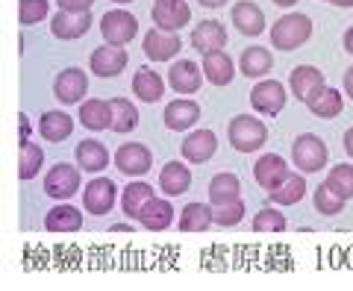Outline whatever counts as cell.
I'll list each match as a JSON object with an SVG mask.
<instances>
[{"label": "cell", "mask_w": 353, "mask_h": 291, "mask_svg": "<svg viewBox=\"0 0 353 291\" xmlns=\"http://www.w3.org/2000/svg\"><path fill=\"white\" fill-rule=\"evenodd\" d=\"M44 227L50 232H77L83 227V212L74 209V206H57L48 212V218H44Z\"/></svg>", "instance_id": "obj_30"}, {"label": "cell", "mask_w": 353, "mask_h": 291, "mask_svg": "<svg viewBox=\"0 0 353 291\" xmlns=\"http://www.w3.org/2000/svg\"><path fill=\"white\" fill-rule=\"evenodd\" d=\"M241 194V183L236 174H218L209 180V200H212V206H227V203H236Z\"/></svg>", "instance_id": "obj_21"}, {"label": "cell", "mask_w": 353, "mask_h": 291, "mask_svg": "<svg viewBox=\"0 0 353 291\" xmlns=\"http://www.w3.org/2000/svg\"><path fill=\"white\" fill-rule=\"evenodd\" d=\"M224 3H227V0H201V6H206V9H218Z\"/></svg>", "instance_id": "obj_47"}, {"label": "cell", "mask_w": 353, "mask_h": 291, "mask_svg": "<svg viewBox=\"0 0 353 291\" xmlns=\"http://www.w3.org/2000/svg\"><path fill=\"white\" fill-rule=\"evenodd\" d=\"M245 218V203L236 200V203H227V206H215L212 209V221L221 223V227H236V223Z\"/></svg>", "instance_id": "obj_41"}, {"label": "cell", "mask_w": 353, "mask_h": 291, "mask_svg": "<svg viewBox=\"0 0 353 291\" xmlns=\"http://www.w3.org/2000/svg\"><path fill=\"white\" fill-rule=\"evenodd\" d=\"M312 200H315V209L321 212V215H339V212L345 209V197L336 194L327 183H321V185L315 188V197Z\"/></svg>", "instance_id": "obj_37"}, {"label": "cell", "mask_w": 353, "mask_h": 291, "mask_svg": "<svg viewBox=\"0 0 353 291\" xmlns=\"http://www.w3.org/2000/svg\"><path fill=\"white\" fill-rule=\"evenodd\" d=\"M233 24L239 32H245V36H259L265 30V15L256 3H250V0H241V3L233 6Z\"/></svg>", "instance_id": "obj_20"}, {"label": "cell", "mask_w": 353, "mask_h": 291, "mask_svg": "<svg viewBox=\"0 0 353 291\" xmlns=\"http://www.w3.org/2000/svg\"><path fill=\"white\" fill-rule=\"evenodd\" d=\"M345 150H347V156H353V127L345 132Z\"/></svg>", "instance_id": "obj_44"}, {"label": "cell", "mask_w": 353, "mask_h": 291, "mask_svg": "<svg viewBox=\"0 0 353 291\" xmlns=\"http://www.w3.org/2000/svg\"><path fill=\"white\" fill-rule=\"evenodd\" d=\"M253 177H256V183L262 188L274 192V188L289 177V162H285L283 156H277V153H265V156H259V162L253 165Z\"/></svg>", "instance_id": "obj_12"}, {"label": "cell", "mask_w": 353, "mask_h": 291, "mask_svg": "<svg viewBox=\"0 0 353 291\" xmlns=\"http://www.w3.org/2000/svg\"><path fill=\"white\" fill-rule=\"evenodd\" d=\"M227 132H230L233 150H239V153H253L268 141V127H265L259 118H250V115H236L230 121Z\"/></svg>", "instance_id": "obj_1"}, {"label": "cell", "mask_w": 353, "mask_h": 291, "mask_svg": "<svg viewBox=\"0 0 353 291\" xmlns=\"http://www.w3.org/2000/svg\"><path fill=\"white\" fill-rule=\"evenodd\" d=\"M227 44V30L218 24V21H201L194 30H192V48L197 53H215Z\"/></svg>", "instance_id": "obj_18"}, {"label": "cell", "mask_w": 353, "mask_h": 291, "mask_svg": "<svg viewBox=\"0 0 353 291\" xmlns=\"http://www.w3.org/2000/svg\"><path fill=\"white\" fill-rule=\"evenodd\" d=\"M27 136H30V121L21 115V141H27Z\"/></svg>", "instance_id": "obj_45"}, {"label": "cell", "mask_w": 353, "mask_h": 291, "mask_svg": "<svg viewBox=\"0 0 353 291\" xmlns=\"http://www.w3.org/2000/svg\"><path fill=\"white\" fill-rule=\"evenodd\" d=\"M162 118H165V127L168 130L183 132V130H189V127H194L197 121H201V106H197L194 100L180 97V100H171V103L165 106Z\"/></svg>", "instance_id": "obj_14"}, {"label": "cell", "mask_w": 353, "mask_h": 291, "mask_svg": "<svg viewBox=\"0 0 353 291\" xmlns=\"http://www.w3.org/2000/svg\"><path fill=\"white\" fill-rule=\"evenodd\" d=\"M101 32H103L106 44L124 48V44H130L132 39H136L139 21H136V15L124 12V9H112V12H106V15L101 18Z\"/></svg>", "instance_id": "obj_4"}, {"label": "cell", "mask_w": 353, "mask_h": 291, "mask_svg": "<svg viewBox=\"0 0 353 291\" xmlns=\"http://www.w3.org/2000/svg\"><path fill=\"white\" fill-rule=\"evenodd\" d=\"M153 24L159 30H168V32H176L183 27H189L192 21V9L185 0H157L153 3Z\"/></svg>", "instance_id": "obj_5"}, {"label": "cell", "mask_w": 353, "mask_h": 291, "mask_svg": "<svg viewBox=\"0 0 353 291\" xmlns=\"http://www.w3.org/2000/svg\"><path fill=\"white\" fill-rule=\"evenodd\" d=\"M327 3H333V0H327Z\"/></svg>", "instance_id": "obj_52"}, {"label": "cell", "mask_w": 353, "mask_h": 291, "mask_svg": "<svg viewBox=\"0 0 353 291\" xmlns=\"http://www.w3.org/2000/svg\"><path fill=\"white\" fill-rule=\"evenodd\" d=\"M203 77H206L203 68H197L192 59H180V62L171 65V71H168V86L174 88L176 94H194L197 88H201Z\"/></svg>", "instance_id": "obj_11"}, {"label": "cell", "mask_w": 353, "mask_h": 291, "mask_svg": "<svg viewBox=\"0 0 353 291\" xmlns=\"http://www.w3.org/2000/svg\"><path fill=\"white\" fill-rule=\"evenodd\" d=\"M150 200H153V188L148 183H130L124 188V194H121V209L127 212V218L139 221V215L145 212Z\"/></svg>", "instance_id": "obj_26"}, {"label": "cell", "mask_w": 353, "mask_h": 291, "mask_svg": "<svg viewBox=\"0 0 353 291\" xmlns=\"http://www.w3.org/2000/svg\"><path fill=\"white\" fill-rule=\"evenodd\" d=\"M250 103H253V109L262 112V115H268V118L280 115L283 106H285V88H283V83H277V80H262L250 92Z\"/></svg>", "instance_id": "obj_7"}, {"label": "cell", "mask_w": 353, "mask_h": 291, "mask_svg": "<svg viewBox=\"0 0 353 291\" xmlns=\"http://www.w3.org/2000/svg\"><path fill=\"white\" fill-rule=\"evenodd\" d=\"M253 230L256 232H283L285 230V215L277 209H259L253 218Z\"/></svg>", "instance_id": "obj_39"}, {"label": "cell", "mask_w": 353, "mask_h": 291, "mask_svg": "<svg viewBox=\"0 0 353 291\" xmlns=\"http://www.w3.org/2000/svg\"><path fill=\"white\" fill-rule=\"evenodd\" d=\"M171 218H174V209H171L168 200H157V197H153L150 203L145 206V212L139 215V223H141L145 230L162 232V230L171 227Z\"/></svg>", "instance_id": "obj_29"}, {"label": "cell", "mask_w": 353, "mask_h": 291, "mask_svg": "<svg viewBox=\"0 0 353 291\" xmlns=\"http://www.w3.org/2000/svg\"><path fill=\"white\" fill-rule=\"evenodd\" d=\"M289 86H292V94H294V97H301L303 103H306V100L324 86V74L318 71L315 65H297V68L292 71Z\"/></svg>", "instance_id": "obj_19"}, {"label": "cell", "mask_w": 353, "mask_h": 291, "mask_svg": "<svg viewBox=\"0 0 353 291\" xmlns=\"http://www.w3.org/2000/svg\"><path fill=\"white\" fill-rule=\"evenodd\" d=\"M150 165H153V156L150 150L145 148V144H121L118 153H115V168L121 174H127V177H141V174H148L150 171Z\"/></svg>", "instance_id": "obj_8"}, {"label": "cell", "mask_w": 353, "mask_h": 291, "mask_svg": "<svg viewBox=\"0 0 353 291\" xmlns=\"http://www.w3.org/2000/svg\"><path fill=\"white\" fill-rule=\"evenodd\" d=\"M88 27H92V15L88 12H57L50 21V30H53V36L57 39H65V41H71V39H80L88 32Z\"/></svg>", "instance_id": "obj_16"}, {"label": "cell", "mask_w": 353, "mask_h": 291, "mask_svg": "<svg viewBox=\"0 0 353 291\" xmlns=\"http://www.w3.org/2000/svg\"><path fill=\"white\" fill-rule=\"evenodd\" d=\"M203 74L212 86H230L233 83V59L224 53V50H215V53H206L203 56Z\"/></svg>", "instance_id": "obj_22"}, {"label": "cell", "mask_w": 353, "mask_h": 291, "mask_svg": "<svg viewBox=\"0 0 353 291\" xmlns=\"http://www.w3.org/2000/svg\"><path fill=\"white\" fill-rule=\"evenodd\" d=\"M48 15V0H21V9H18V18L24 27H32Z\"/></svg>", "instance_id": "obj_40"}, {"label": "cell", "mask_w": 353, "mask_h": 291, "mask_svg": "<svg viewBox=\"0 0 353 291\" xmlns=\"http://www.w3.org/2000/svg\"><path fill=\"white\" fill-rule=\"evenodd\" d=\"M333 6H341V9H347V6H353V0H333Z\"/></svg>", "instance_id": "obj_49"}, {"label": "cell", "mask_w": 353, "mask_h": 291, "mask_svg": "<svg viewBox=\"0 0 353 291\" xmlns=\"http://www.w3.org/2000/svg\"><path fill=\"white\" fill-rule=\"evenodd\" d=\"M239 68L245 77L256 80V77H265L271 68H274V56L265 50V48H245L239 56Z\"/></svg>", "instance_id": "obj_25"}, {"label": "cell", "mask_w": 353, "mask_h": 291, "mask_svg": "<svg viewBox=\"0 0 353 291\" xmlns=\"http://www.w3.org/2000/svg\"><path fill=\"white\" fill-rule=\"evenodd\" d=\"M180 150H183V156H185L189 162L201 165V162H206V159H212V156H215L218 139H215L212 130H194L192 136L180 144Z\"/></svg>", "instance_id": "obj_17"}, {"label": "cell", "mask_w": 353, "mask_h": 291, "mask_svg": "<svg viewBox=\"0 0 353 291\" xmlns=\"http://www.w3.org/2000/svg\"><path fill=\"white\" fill-rule=\"evenodd\" d=\"M274 3H277V6H294L297 0H274Z\"/></svg>", "instance_id": "obj_50"}, {"label": "cell", "mask_w": 353, "mask_h": 291, "mask_svg": "<svg viewBox=\"0 0 353 291\" xmlns=\"http://www.w3.org/2000/svg\"><path fill=\"white\" fill-rule=\"evenodd\" d=\"M77 165L83 168V171H92V174H97V171H103V168L109 165V153H106V148L101 141H80L77 144Z\"/></svg>", "instance_id": "obj_31"}, {"label": "cell", "mask_w": 353, "mask_h": 291, "mask_svg": "<svg viewBox=\"0 0 353 291\" xmlns=\"http://www.w3.org/2000/svg\"><path fill=\"white\" fill-rule=\"evenodd\" d=\"M88 92V77L80 71V68H68L57 77V83H53V94H57L59 103H80L83 94Z\"/></svg>", "instance_id": "obj_13"}, {"label": "cell", "mask_w": 353, "mask_h": 291, "mask_svg": "<svg viewBox=\"0 0 353 291\" xmlns=\"http://www.w3.org/2000/svg\"><path fill=\"white\" fill-rule=\"evenodd\" d=\"M115 197H118L115 183L106 180V177H101V180H92L85 185L83 203H85V209L92 212V215H106V212L115 206Z\"/></svg>", "instance_id": "obj_10"}, {"label": "cell", "mask_w": 353, "mask_h": 291, "mask_svg": "<svg viewBox=\"0 0 353 291\" xmlns=\"http://www.w3.org/2000/svg\"><path fill=\"white\" fill-rule=\"evenodd\" d=\"M324 183L333 188L336 194H341L345 200H350V197H353V165H336Z\"/></svg>", "instance_id": "obj_38"}, {"label": "cell", "mask_w": 353, "mask_h": 291, "mask_svg": "<svg viewBox=\"0 0 353 291\" xmlns=\"http://www.w3.org/2000/svg\"><path fill=\"white\" fill-rule=\"evenodd\" d=\"M183 41L176 32H168V30H159L153 27L145 32V53L150 62H165V59H174L176 53H180Z\"/></svg>", "instance_id": "obj_9"}, {"label": "cell", "mask_w": 353, "mask_h": 291, "mask_svg": "<svg viewBox=\"0 0 353 291\" xmlns=\"http://www.w3.org/2000/svg\"><path fill=\"white\" fill-rule=\"evenodd\" d=\"M44 162V153L39 144L32 141H21V159H18V177L21 180H32L39 174V168Z\"/></svg>", "instance_id": "obj_36"}, {"label": "cell", "mask_w": 353, "mask_h": 291, "mask_svg": "<svg viewBox=\"0 0 353 291\" xmlns=\"http://www.w3.org/2000/svg\"><path fill=\"white\" fill-rule=\"evenodd\" d=\"M159 185H162V192L171 194V197L183 194L185 188L192 185V171L183 162H168L162 168V174H159Z\"/></svg>", "instance_id": "obj_27"}, {"label": "cell", "mask_w": 353, "mask_h": 291, "mask_svg": "<svg viewBox=\"0 0 353 291\" xmlns=\"http://www.w3.org/2000/svg\"><path fill=\"white\" fill-rule=\"evenodd\" d=\"M80 121L88 130H112V106L109 100H85L80 106Z\"/></svg>", "instance_id": "obj_24"}, {"label": "cell", "mask_w": 353, "mask_h": 291, "mask_svg": "<svg viewBox=\"0 0 353 291\" xmlns=\"http://www.w3.org/2000/svg\"><path fill=\"white\" fill-rule=\"evenodd\" d=\"M268 194H271V203H277V206H294V203H301L303 194H306V180H303V177H297V174H289Z\"/></svg>", "instance_id": "obj_33"}, {"label": "cell", "mask_w": 353, "mask_h": 291, "mask_svg": "<svg viewBox=\"0 0 353 291\" xmlns=\"http://www.w3.org/2000/svg\"><path fill=\"white\" fill-rule=\"evenodd\" d=\"M57 3L65 12H88L94 6V0H57Z\"/></svg>", "instance_id": "obj_42"}, {"label": "cell", "mask_w": 353, "mask_h": 291, "mask_svg": "<svg viewBox=\"0 0 353 291\" xmlns=\"http://www.w3.org/2000/svg\"><path fill=\"white\" fill-rule=\"evenodd\" d=\"M132 92H136L139 100H145V103H157V100L165 94V80L157 71L141 68L136 77H132Z\"/></svg>", "instance_id": "obj_28"}, {"label": "cell", "mask_w": 353, "mask_h": 291, "mask_svg": "<svg viewBox=\"0 0 353 291\" xmlns=\"http://www.w3.org/2000/svg\"><path fill=\"white\" fill-rule=\"evenodd\" d=\"M292 159H294V165L301 168L303 174H315V171H321V168L330 162V150H327V144L318 136L306 132V136H301L292 144Z\"/></svg>", "instance_id": "obj_3"}, {"label": "cell", "mask_w": 353, "mask_h": 291, "mask_svg": "<svg viewBox=\"0 0 353 291\" xmlns=\"http://www.w3.org/2000/svg\"><path fill=\"white\" fill-rule=\"evenodd\" d=\"M312 36V21L306 15H283L277 24L271 27V44L280 50H297L301 44Z\"/></svg>", "instance_id": "obj_2"}, {"label": "cell", "mask_w": 353, "mask_h": 291, "mask_svg": "<svg viewBox=\"0 0 353 291\" xmlns=\"http://www.w3.org/2000/svg\"><path fill=\"white\" fill-rule=\"evenodd\" d=\"M132 227H130V223H115V227H112V232H130Z\"/></svg>", "instance_id": "obj_48"}, {"label": "cell", "mask_w": 353, "mask_h": 291, "mask_svg": "<svg viewBox=\"0 0 353 291\" xmlns=\"http://www.w3.org/2000/svg\"><path fill=\"white\" fill-rule=\"evenodd\" d=\"M77 188H80V171H77L74 165L68 162H59L53 165L48 171V180H44V192L57 200H68L77 194Z\"/></svg>", "instance_id": "obj_6"}, {"label": "cell", "mask_w": 353, "mask_h": 291, "mask_svg": "<svg viewBox=\"0 0 353 291\" xmlns=\"http://www.w3.org/2000/svg\"><path fill=\"white\" fill-rule=\"evenodd\" d=\"M88 65H92V71L97 77H118L121 71L127 68V50L124 48H115V44H106V48H97L92 53V59H88Z\"/></svg>", "instance_id": "obj_15"}, {"label": "cell", "mask_w": 353, "mask_h": 291, "mask_svg": "<svg viewBox=\"0 0 353 291\" xmlns=\"http://www.w3.org/2000/svg\"><path fill=\"white\" fill-rule=\"evenodd\" d=\"M306 106L312 115L318 118H336L339 112H341V94L336 92V88H330V86H321L318 92L306 100Z\"/></svg>", "instance_id": "obj_32"}, {"label": "cell", "mask_w": 353, "mask_h": 291, "mask_svg": "<svg viewBox=\"0 0 353 291\" xmlns=\"http://www.w3.org/2000/svg\"><path fill=\"white\" fill-rule=\"evenodd\" d=\"M345 50H347V53L353 56V27H350V30L345 32Z\"/></svg>", "instance_id": "obj_46"}, {"label": "cell", "mask_w": 353, "mask_h": 291, "mask_svg": "<svg viewBox=\"0 0 353 291\" xmlns=\"http://www.w3.org/2000/svg\"><path fill=\"white\" fill-rule=\"evenodd\" d=\"M345 92H347V97L353 100V68L345 74Z\"/></svg>", "instance_id": "obj_43"}, {"label": "cell", "mask_w": 353, "mask_h": 291, "mask_svg": "<svg viewBox=\"0 0 353 291\" xmlns=\"http://www.w3.org/2000/svg\"><path fill=\"white\" fill-rule=\"evenodd\" d=\"M109 106H112V130L118 132V136L132 132L139 127V112L127 97H112L109 100Z\"/></svg>", "instance_id": "obj_34"}, {"label": "cell", "mask_w": 353, "mask_h": 291, "mask_svg": "<svg viewBox=\"0 0 353 291\" xmlns=\"http://www.w3.org/2000/svg\"><path fill=\"white\" fill-rule=\"evenodd\" d=\"M212 209L203 206V203H189L183 209V218H180V230L183 232H206L212 227Z\"/></svg>", "instance_id": "obj_35"}, {"label": "cell", "mask_w": 353, "mask_h": 291, "mask_svg": "<svg viewBox=\"0 0 353 291\" xmlns=\"http://www.w3.org/2000/svg\"><path fill=\"white\" fill-rule=\"evenodd\" d=\"M115 3H132V0H115Z\"/></svg>", "instance_id": "obj_51"}, {"label": "cell", "mask_w": 353, "mask_h": 291, "mask_svg": "<svg viewBox=\"0 0 353 291\" xmlns=\"http://www.w3.org/2000/svg\"><path fill=\"white\" fill-rule=\"evenodd\" d=\"M39 132H41L44 141L59 144V141H65L74 132V121L65 115V112H44L41 124H39Z\"/></svg>", "instance_id": "obj_23"}]
</instances>
